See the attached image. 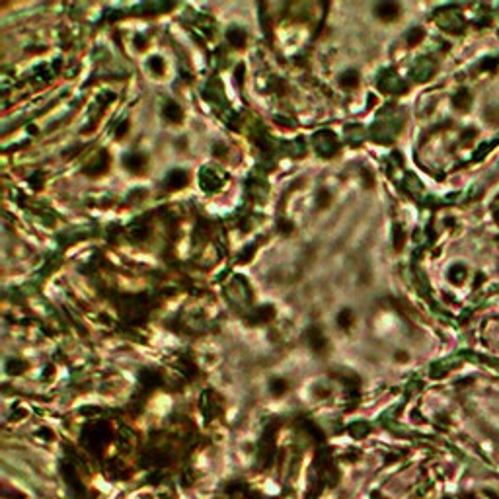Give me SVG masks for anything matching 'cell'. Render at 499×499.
Masks as SVG:
<instances>
[{
    "label": "cell",
    "mask_w": 499,
    "mask_h": 499,
    "mask_svg": "<svg viewBox=\"0 0 499 499\" xmlns=\"http://www.w3.org/2000/svg\"><path fill=\"white\" fill-rule=\"evenodd\" d=\"M398 12H400V8L396 4H381L377 8V14L381 20H394L398 16Z\"/></svg>",
    "instance_id": "obj_1"
},
{
    "label": "cell",
    "mask_w": 499,
    "mask_h": 499,
    "mask_svg": "<svg viewBox=\"0 0 499 499\" xmlns=\"http://www.w3.org/2000/svg\"><path fill=\"white\" fill-rule=\"evenodd\" d=\"M351 310H341V314H339V318H337V322L341 324V326H349V322H351Z\"/></svg>",
    "instance_id": "obj_4"
},
{
    "label": "cell",
    "mask_w": 499,
    "mask_h": 499,
    "mask_svg": "<svg viewBox=\"0 0 499 499\" xmlns=\"http://www.w3.org/2000/svg\"><path fill=\"white\" fill-rule=\"evenodd\" d=\"M357 84H359V74H357L355 70H349V72H345V74L341 76V86L353 88V86H357Z\"/></svg>",
    "instance_id": "obj_2"
},
{
    "label": "cell",
    "mask_w": 499,
    "mask_h": 499,
    "mask_svg": "<svg viewBox=\"0 0 499 499\" xmlns=\"http://www.w3.org/2000/svg\"><path fill=\"white\" fill-rule=\"evenodd\" d=\"M166 115H168L172 121H180V119H182V109H180L176 103H168V107H166Z\"/></svg>",
    "instance_id": "obj_3"
},
{
    "label": "cell",
    "mask_w": 499,
    "mask_h": 499,
    "mask_svg": "<svg viewBox=\"0 0 499 499\" xmlns=\"http://www.w3.org/2000/svg\"><path fill=\"white\" fill-rule=\"evenodd\" d=\"M328 201H330V193L322 191V193H320V197H318V203H320V207H326V205H330Z\"/></svg>",
    "instance_id": "obj_5"
}]
</instances>
